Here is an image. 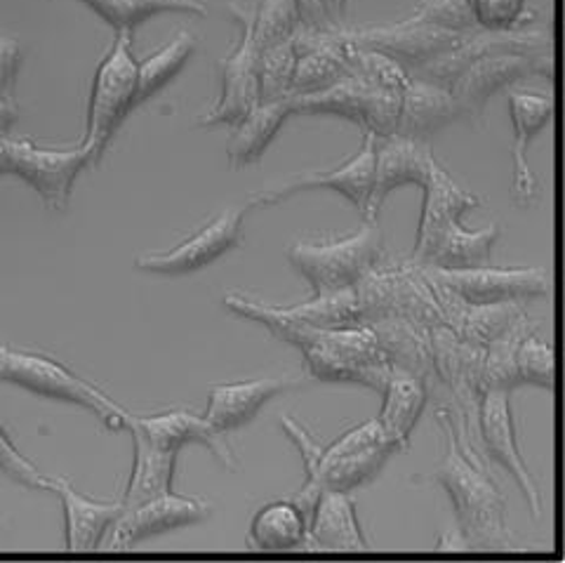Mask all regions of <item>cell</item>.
<instances>
[{"label":"cell","instance_id":"cell-6","mask_svg":"<svg viewBox=\"0 0 565 563\" xmlns=\"http://www.w3.org/2000/svg\"><path fill=\"white\" fill-rule=\"evenodd\" d=\"M434 286L450 293L465 305L530 302L552 293V272L546 267H471L434 269L424 267Z\"/></svg>","mask_w":565,"mask_h":563},{"label":"cell","instance_id":"cell-26","mask_svg":"<svg viewBox=\"0 0 565 563\" xmlns=\"http://www.w3.org/2000/svg\"><path fill=\"white\" fill-rule=\"evenodd\" d=\"M292 116V104L288 99L259 102L257 107L234 126L232 137L226 142V163L232 170L253 166L267 151L271 139L280 130L282 123Z\"/></svg>","mask_w":565,"mask_h":563},{"label":"cell","instance_id":"cell-25","mask_svg":"<svg viewBox=\"0 0 565 563\" xmlns=\"http://www.w3.org/2000/svg\"><path fill=\"white\" fill-rule=\"evenodd\" d=\"M459 118L462 116H459V107L448 87L411 76V83L401 93L396 135L427 142V137Z\"/></svg>","mask_w":565,"mask_h":563},{"label":"cell","instance_id":"cell-36","mask_svg":"<svg viewBox=\"0 0 565 563\" xmlns=\"http://www.w3.org/2000/svg\"><path fill=\"white\" fill-rule=\"evenodd\" d=\"M347 43H349V76L388 93H403L405 85L411 83L408 68L398 64L394 57H388L377 50L353 45L351 41Z\"/></svg>","mask_w":565,"mask_h":563},{"label":"cell","instance_id":"cell-23","mask_svg":"<svg viewBox=\"0 0 565 563\" xmlns=\"http://www.w3.org/2000/svg\"><path fill=\"white\" fill-rule=\"evenodd\" d=\"M305 550L361 552L367 540L361 531L356 504L344 490H323L309 517Z\"/></svg>","mask_w":565,"mask_h":563},{"label":"cell","instance_id":"cell-12","mask_svg":"<svg viewBox=\"0 0 565 563\" xmlns=\"http://www.w3.org/2000/svg\"><path fill=\"white\" fill-rule=\"evenodd\" d=\"M247 205L224 208L207 220L199 232L180 241L170 251L141 253L135 257V269L158 276H184L217 262L222 255L236 251L243 238V220Z\"/></svg>","mask_w":565,"mask_h":563},{"label":"cell","instance_id":"cell-43","mask_svg":"<svg viewBox=\"0 0 565 563\" xmlns=\"http://www.w3.org/2000/svg\"><path fill=\"white\" fill-rule=\"evenodd\" d=\"M22 64V47L12 36L0 33V95L12 97L14 78Z\"/></svg>","mask_w":565,"mask_h":563},{"label":"cell","instance_id":"cell-21","mask_svg":"<svg viewBox=\"0 0 565 563\" xmlns=\"http://www.w3.org/2000/svg\"><path fill=\"white\" fill-rule=\"evenodd\" d=\"M422 189H424L422 220L415 236V251L411 255L415 264H422L429 257L438 236L444 234L450 224L459 222L465 213L481 205V199L469 189L459 187L452 180V174L440 163L434 166Z\"/></svg>","mask_w":565,"mask_h":563},{"label":"cell","instance_id":"cell-11","mask_svg":"<svg viewBox=\"0 0 565 563\" xmlns=\"http://www.w3.org/2000/svg\"><path fill=\"white\" fill-rule=\"evenodd\" d=\"M492 55H552V33L544 26L527 24L511 31L473 29L446 55L413 68L411 76L448 87L467 66Z\"/></svg>","mask_w":565,"mask_h":563},{"label":"cell","instance_id":"cell-31","mask_svg":"<svg viewBox=\"0 0 565 563\" xmlns=\"http://www.w3.org/2000/svg\"><path fill=\"white\" fill-rule=\"evenodd\" d=\"M394 453H401L396 444H384L359 453H347L338 457H323L316 471L313 490L321 496L323 490H353L370 479H375L386 465L388 457Z\"/></svg>","mask_w":565,"mask_h":563},{"label":"cell","instance_id":"cell-4","mask_svg":"<svg viewBox=\"0 0 565 563\" xmlns=\"http://www.w3.org/2000/svg\"><path fill=\"white\" fill-rule=\"evenodd\" d=\"M365 326L380 319H408L422 326H446L444 309L429 276L413 259L382 257L353 286Z\"/></svg>","mask_w":565,"mask_h":563},{"label":"cell","instance_id":"cell-34","mask_svg":"<svg viewBox=\"0 0 565 563\" xmlns=\"http://www.w3.org/2000/svg\"><path fill=\"white\" fill-rule=\"evenodd\" d=\"M535 326H537V321H533L527 314H523L521 319L504 332V336H500L498 340H492L486 347L483 373H481L483 392L486 390L511 392L521 384L519 373H516V349H519L521 340Z\"/></svg>","mask_w":565,"mask_h":563},{"label":"cell","instance_id":"cell-44","mask_svg":"<svg viewBox=\"0 0 565 563\" xmlns=\"http://www.w3.org/2000/svg\"><path fill=\"white\" fill-rule=\"evenodd\" d=\"M297 8H299V20H302V29H309V31L338 29L330 20L326 0H297Z\"/></svg>","mask_w":565,"mask_h":563},{"label":"cell","instance_id":"cell-28","mask_svg":"<svg viewBox=\"0 0 565 563\" xmlns=\"http://www.w3.org/2000/svg\"><path fill=\"white\" fill-rule=\"evenodd\" d=\"M502 236L500 224H490L483 229L469 232L459 222L450 224L444 234L438 236L429 257L422 262V267L434 269H471L492 264L494 245Z\"/></svg>","mask_w":565,"mask_h":563},{"label":"cell","instance_id":"cell-9","mask_svg":"<svg viewBox=\"0 0 565 563\" xmlns=\"http://www.w3.org/2000/svg\"><path fill=\"white\" fill-rule=\"evenodd\" d=\"M292 116H321L332 114L356 123V126L373 135L375 139L396 135L398 111H401V93L380 91L359 78L347 76L321 93L290 97Z\"/></svg>","mask_w":565,"mask_h":563},{"label":"cell","instance_id":"cell-37","mask_svg":"<svg viewBox=\"0 0 565 563\" xmlns=\"http://www.w3.org/2000/svg\"><path fill=\"white\" fill-rule=\"evenodd\" d=\"M302 29L297 0H262L253 8V36L257 50L292 41L295 33Z\"/></svg>","mask_w":565,"mask_h":563},{"label":"cell","instance_id":"cell-14","mask_svg":"<svg viewBox=\"0 0 565 563\" xmlns=\"http://www.w3.org/2000/svg\"><path fill=\"white\" fill-rule=\"evenodd\" d=\"M340 33L353 45L384 52L398 64L413 68L427 64L440 55H446L467 33H455L411 20H398L394 24H370V26H340Z\"/></svg>","mask_w":565,"mask_h":563},{"label":"cell","instance_id":"cell-24","mask_svg":"<svg viewBox=\"0 0 565 563\" xmlns=\"http://www.w3.org/2000/svg\"><path fill=\"white\" fill-rule=\"evenodd\" d=\"M370 328L377 336L388 365L419 378L427 384V390L438 386L429 326L408 319H380L370 323Z\"/></svg>","mask_w":565,"mask_h":563},{"label":"cell","instance_id":"cell-41","mask_svg":"<svg viewBox=\"0 0 565 563\" xmlns=\"http://www.w3.org/2000/svg\"><path fill=\"white\" fill-rule=\"evenodd\" d=\"M405 20L455 33H469L479 29L473 24L469 0H417L413 12Z\"/></svg>","mask_w":565,"mask_h":563},{"label":"cell","instance_id":"cell-8","mask_svg":"<svg viewBox=\"0 0 565 563\" xmlns=\"http://www.w3.org/2000/svg\"><path fill=\"white\" fill-rule=\"evenodd\" d=\"M228 12L236 20L241 36L234 50L217 62L220 74V99L215 107L199 114L196 128L212 126H236L259 104V83H257V57L259 50L253 36V8H241L236 3L228 6Z\"/></svg>","mask_w":565,"mask_h":563},{"label":"cell","instance_id":"cell-46","mask_svg":"<svg viewBox=\"0 0 565 563\" xmlns=\"http://www.w3.org/2000/svg\"><path fill=\"white\" fill-rule=\"evenodd\" d=\"M347 3L349 0H326L328 14L334 26H344V12H347Z\"/></svg>","mask_w":565,"mask_h":563},{"label":"cell","instance_id":"cell-15","mask_svg":"<svg viewBox=\"0 0 565 563\" xmlns=\"http://www.w3.org/2000/svg\"><path fill=\"white\" fill-rule=\"evenodd\" d=\"M511 392L504 390H486L481 394L479 403V442L486 453V457H492L494 463H500L511 477H514L516 486L521 488L523 498L533 512L535 519L544 512L542 490L530 474L516 438V425L514 415H511Z\"/></svg>","mask_w":565,"mask_h":563},{"label":"cell","instance_id":"cell-16","mask_svg":"<svg viewBox=\"0 0 565 563\" xmlns=\"http://www.w3.org/2000/svg\"><path fill=\"white\" fill-rule=\"evenodd\" d=\"M210 514L212 504L207 500L177 496V492L170 490L166 496H158L147 502L122 509V514L114 521L109 533H106L102 548L128 550L147 538L201 523Z\"/></svg>","mask_w":565,"mask_h":563},{"label":"cell","instance_id":"cell-20","mask_svg":"<svg viewBox=\"0 0 565 563\" xmlns=\"http://www.w3.org/2000/svg\"><path fill=\"white\" fill-rule=\"evenodd\" d=\"M305 384V378H255V380H238V382H222L210 386L205 419L222 434L234 432L247 422H253L255 415L267 406L276 396L297 390Z\"/></svg>","mask_w":565,"mask_h":563},{"label":"cell","instance_id":"cell-35","mask_svg":"<svg viewBox=\"0 0 565 563\" xmlns=\"http://www.w3.org/2000/svg\"><path fill=\"white\" fill-rule=\"evenodd\" d=\"M282 309H286L292 319L302 321L311 328L340 330V328L365 326L359 297L353 288L326 293V295H313V300H309V302L282 307Z\"/></svg>","mask_w":565,"mask_h":563},{"label":"cell","instance_id":"cell-17","mask_svg":"<svg viewBox=\"0 0 565 563\" xmlns=\"http://www.w3.org/2000/svg\"><path fill=\"white\" fill-rule=\"evenodd\" d=\"M130 429H137L145 434L151 444L161 446L166 450L180 453L189 444H201L205 446L212 457L226 469V471H238L241 460L234 453L232 444L226 442V434L215 429L203 415H196L184 408L166 411L158 415H132L128 413V425Z\"/></svg>","mask_w":565,"mask_h":563},{"label":"cell","instance_id":"cell-38","mask_svg":"<svg viewBox=\"0 0 565 563\" xmlns=\"http://www.w3.org/2000/svg\"><path fill=\"white\" fill-rule=\"evenodd\" d=\"M297 64V52L292 41L259 50L257 57V83L259 102H276L290 97V83Z\"/></svg>","mask_w":565,"mask_h":563},{"label":"cell","instance_id":"cell-45","mask_svg":"<svg viewBox=\"0 0 565 563\" xmlns=\"http://www.w3.org/2000/svg\"><path fill=\"white\" fill-rule=\"evenodd\" d=\"M20 116V107L14 104V97L0 95V137H8L12 123Z\"/></svg>","mask_w":565,"mask_h":563},{"label":"cell","instance_id":"cell-27","mask_svg":"<svg viewBox=\"0 0 565 563\" xmlns=\"http://www.w3.org/2000/svg\"><path fill=\"white\" fill-rule=\"evenodd\" d=\"M382 394H384V403L377 415L380 425L384 434L388 438H394V442L401 446V450H408L413 427L417 425V419L429 401L427 384H424L419 378L394 368L386 378Z\"/></svg>","mask_w":565,"mask_h":563},{"label":"cell","instance_id":"cell-10","mask_svg":"<svg viewBox=\"0 0 565 563\" xmlns=\"http://www.w3.org/2000/svg\"><path fill=\"white\" fill-rule=\"evenodd\" d=\"M375 145L377 139L373 135L363 132V142L359 151L338 168L330 170H305L292 172L282 182H276L271 187H264L250 193L247 199V210L250 208H274L282 201L292 199L299 191H313V189H332L340 191L353 205L359 208V213L365 217L370 193H373V178H375Z\"/></svg>","mask_w":565,"mask_h":563},{"label":"cell","instance_id":"cell-40","mask_svg":"<svg viewBox=\"0 0 565 563\" xmlns=\"http://www.w3.org/2000/svg\"><path fill=\"white\" fill-rule=\"evenodd\" d=\"M473 24L486 31H511L537 22L527 0H469Z\"/></svg>","mask_w":565,"mask_h":563},{"label":"cell","instance_id":"cell-22","mask_svg":"<svg viewBox=\"0 0 565 563\" xmlns=\"http://www.w3.org/2000/svg\"><path fill=\"white\" fill-rule=\"evenodd\" d=\"M50 490L57 492L64 509V538L68 552H93L102 548L114 521L122 514V500L102 502L83 496L66 477H50Z\"/></svg>","mask_w":565,"mask_h":563},{"label":"cell","instance_id":"cell-3","mask_svg":"<svg viewBox=\"0 0 565 563\" xmlns=\"http://www.w3.org/2000/svg\"><path fill=\"white\" fill-rule=\"evenodd\" d=\"M0 382L22 386L35 396L76 403V406L95 413L102 425L111 432H120L128 425L130 411L122 408L109 394H104L99 386L68 371L62 361L39 354V351L0 344Z\"/></svg>","mask_w":565,"mask_h":563},{"label":"cell","instance_id":"cell-2","mask_svg":"<svg viewBox=\"0 0 565 563\" xmlns=\"http://www.w3.org/2000/svg\"><path fill=\"white\" fill-rule=\"evenodd\" d=\"M288 262L302 274L313 295L353 288L377 267L384 257V236L377 222H365L359 232L347 236L299 238L288 245Z\"/></svg>","mask_w":565,"mask_h":563},{"label":"cell","instance_id":"cell-13","mask_svg":"<svg viewBox=\"0 0 565 563\" xmlns=\"http://www.w3.org/2000/svg\"><path fill=\"white\" fill-rule=\"evenodd\" d=\"M554 78V52L552 55H492L467 66L450 85V93L459 107L462 120L481 126L486 104L490 97L502 93L504 87L516 85L525 78Z\"/></svg>","mask_w":565,"mask_h":563},{"label":"cell","instance_id":"cell-18","mask_svg":"<svg viewBox=\"0 0 565 563\" xmlns=\"http://www.w3.org/2000/svg\"><path fill=\"white\" fill-rule=\"evenodd\" d=\"M436 163V156L422 139L403 135H388L377 139L373 193H370L367 213L363 220L375 222L382 203L394 189H401L403 184L424 187Z\"/></svg>","mask_w":565,"mask_h":563},{"label":"cell","instance_id":"cell-1","mask_svg":"<svg viewBox=\"0 0 565 563\" xmlns=\"http://www.w3.org/2000/svg\"><path fill=\"white\" fill-rule=\"evenodd\" d=\"M436 419L446 432V455L434 469L413 474V481L438 484L448 492L467 550H509L514 535L509 531L507 500L500 486L490 477L486 460L457 442L450 422L440 413Z\"/></svg>","mask_w":565,"mask_h":563},{"label":"cell","instance_id":"cell-29","mask_svg":"<svg viewBox=\"0 0 565 563\" xmlns=\"http://www.w3.org/2000/svg\"><path fill=\"white\" fill-rule=\"evenodd\" d=\"M130 432L135 442V465H132L130 481L126 490H122V498H120L126 507L147 502L151 498L170 492L174 469H177V455H180L151 444L149 438L137 429H130Z\"/></svg>","mask_w":565,"mask_h":563},{"label":"cell","instance_id":"cell-30","mask_svg":"<svg viewBox=\"0 0 565 563\" xmlns=\"http://www.w3.org/2000/svg\"><path fill=\"white\" fill-rule=\"evenodd\" d=\"M307 528L305 512L292 500H274L257 509L247 540L262 552H288L305 548Z\"/></svg>","mask_w":565,"mask_h":563},{"label":"cell","instance_id":"cell-47","mask_svg":"<svg viewBox=\"0 0 565 563\" xmlns=\"http://www.w3.org/2000/svg\"><path fill=\"white\" fill-rule=\"evenodd\" d=\"M0 174H8V166H6V151H3V145H0Z\"/></svg>","mask_w":565,"mask_h":563},{"label":"cell","instance_id":"cell-33","mask_svg":"<svg viewBox=\"0 0 565 563\" xmlns=\"http://www.w3.org/2000/svg\"><path fill=\"white\" fill-rule=\"evenodd\" d=\"M83 6L95 10L102 20L114 26L116 31H130L149 20L153 14L163 12H186L205 17L207 3L205 0H81Z\"/></svg>","mask_w":565,"mask_h":563},{"label":"cell","instance_id":"cell-39","mask_svg":"<svg viewBox=\"0 0 565 563\" xmlns=\"http://www.w3.org/2000/svg\"><path fill=\"white\" fill-rule=\"evenodd\" d=\"M516 373L521 384L527 382L554 390V344L550 338L540 336V326L530 330L516 349Z\"/></svg>","mask_w":565,"mask_h":563},{"label":"cell","instance_id":"cell-7","mask_svg":"<svg viewBox=\"0 0 565 563\" xmlns=\"http://www.w3.org/2000/svg\"><path fill=\"white\" fill-rule=\"evenodd\" d=\"M0 145L6 151L8 174L22 178L55 213L66 210L76 178L90 166V153L81 142L71 149H47L29 137L17 139L8 135L0 137Z\"/></svg>","mask_w":565,"mask_h":563},{"label":"cell","instance_id":"cell-5","mask_svg":"<svg viewBox=\"0 0 565 563\" xmlns=\"http://www.w3.org/2000/svg\"><path fill=\"white\" fill-rule=\"evenodd\" d=\"M137 57L132 33L116 31L109 52L102 57L87 102V120L81 147L90 153V166H97L114 139L120 123L137 109Z\"/></svg>","mask_w":565,"mask_h":563},{"label":"cell","instance_id":"cell-42","mask_svg":"<svg viewBox=\"0 0 565 563\" xmlns=\"http://www.w3.org/2000/svg\"><path fill=\"white\" fill-rule=\"evenodd\" d=\"M0 471L29 490H50V477L20 453L3 427H0Z\"/></svg>","mask_w":565,"mask_h":563},{"label":"cell","instance_id":"cell-19","mask_svg":"<svg viewBox=\"0 0 565 563\" xmlns=\"http://www.w3.org/2000/svg\"><path fill=\"white\" fill-rule=\"evenodd\" d=\"M556 102L546 93L514 91L509 93V116L514 126V178H511V199L519 208H530L537 196L540 187L535 172L527 166V147L535 135L550 126L554 118Z\"/></svg>","mask_w":565,"mask_h":563},{"label":"cell","instance_id":"cell-32","mask_svg":"<svg viewBox=\"0 0 565 563\" xmlns=\"http://www.w3.org/2000/svg\"><path fill=\"white\" fill-rule=\"evenodd\" d=\"M199 47V39L191 31H180L163 47H158L153 55L137 62V107L147 102L182 72L186 62L193 57Z\"/></svg>","mask_w":565,"mask_h":563}]
</instances>
